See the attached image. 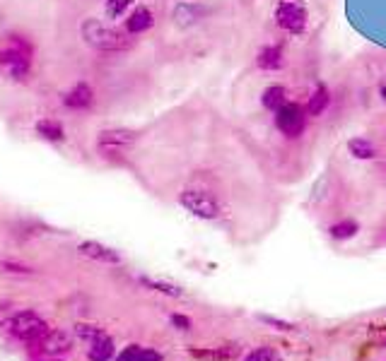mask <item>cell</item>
I'll use <instances>...</instances> for the list:
<instances>
[{"mask_svg":"<svg viewBox=\"0 0 386 361\" xmlns=\"http://www.w3.org/2000/svg\"><path fill=\"white\" fill-rule=\"evenodd\" d=\"M82 39L87 41L89 46H94V49L100 51H126L130 49V39L128 34H124V32L119 30H111V27L102 25L100 20H94V17H89V20L82 22Z\"/></svg>","mask_w":386,"mask_h":361,"instance_id":"6da1fadb","label":"cell"},{"mask_svg":"<svg viewBox=\"0 0 386 361\" xmlns=\"http://www.w3.org/2000/svg\"><path fill=\"white\" fill-rule=\"evenodd\" d=\"M307 8L302 0H280L275 8V22L280 30L290 34H302L307 30Z\"/></svg>","mask_w":386,"mask_h":361,"instance_id":"7a4b0ae2","label":"cell"},{"mask_svg":"<svg viewBox=\"0 0 386 361\" xmlns=\"http://www.w3.org/2000/svg\"><path fill=\"white\" fill-rule=\"evenodd\" d=\"M179 200H181V205L186 207L191 215L201 217V220H218V217H220V202L205 191L188 188V191L181 193V198H179Z\"/></svg>","mask_w":386,"mask_h":361,"instance_id":"3957f363","label":"cell"},{"mask_svg":"<svg viewBox=\"0 0 386 361\" xmlns=\"http://www.w3.org/2000/svg\"><path fill=\"white\" fill-rule=\"evenodd\" d=\"M275 126L285 137H299L307 128V111L299 104H285L275 111Z\"/></svg>","mask_w":386,"mask_h":361,"instance_id":"277c9868","label":"cell"},{"mask_svg":"<svg viewBox=\"0 0 386 361\" xmlns=\"http://www.w3.org/2000/svg\"><path fill=\"white\" fill-rule=\"evenodd\" d=\"M10 327H12V335L20 337V340H27V342L44 340V337L49 335V325H46V321H41V318L32 311H25V313H20V316H15V321L10 323Z\"/></svg>","mask_w":386,"mask_h":361,"instance_id":"5b68a950","label":"cell"},{"mask_svg":"<svg viewBox=\"0 0 386 361\" xmlns=\"http://www.w3.org/2000/svg\"><path fill=\"white\" fill-rule=\"evenodd\" d=\"M135 132L128 130V128H111V130L100 132V147L102 150H109V152H121L126 147H130L135 142Z\"/></svg>","mask_w":386,"mask_h":361,"instance_id":"8992f818","label":"cell"},{"mask_svg":"<svg viewBox=\"0 0 386 361\" xmlns=\"http://www.w3.org/2000/svg\"><path fill=\"white\" fill-rule=\"evenodd\" d=\"M80 253L92 260H100V263H109V265L121 263V255L116 253L114 248H109V246H104V244H97V241H84V244H80Z\"/></svg>","mask_w":386,"mask_h":361,"instance_id":"52a82bcc","label":"cell"},{"mask_svg":"<svg viewBox=\"0 0 386 361\" xmlns=\"http://www.w3.org/2000/svg\"><path fill=\"white\" fill-rule=\"evenodd\" d=\"M92 102H94V92H92V87H89V84H84V82L75 84V87L70 89V92L65 94V99H63L65 106L78 108V111L89 108V106H92Z\"/></svg>","mask_w":386,"mask_h":361,"instance_id":"ba28073f","label":"cell"},{"mask_svg":"<svg viewBox=\"0 0 386 361\" xmlns=\"http://www.w3.org/2000/svg\"><path fill=\"white\" fill-rule=\"evenodd\" d=\"M152 25H155L152 12L145 5H140V8H135L128 15V20H126V32H128V34H143V32H148Z\"/></svg>","mask_w":386,"mask_h":361,"instance_id":"9c48e42d","label":"cell"},{"mask_svg":"<svg viewBox=\"0 0 386 361\" xmlns=\"http://www.w3.org/2000/svg\"><path fill=\"white\" fill-rule=\"evenodd\" d=\"M70 335L63 330H49V335L41 340V349L46 351V354H63V351L70 349Z\"/></svg>","mask_w":386,"mask_h":361,"instance_id":"30bf717a","label":"cell"},{"mask_svg":"<svg viewBox=\"0 0 386 361\" xmlns=\"http://www.w3.org/2000/svg\"><path fill=\"white\" fill-rule=\"evenodd\" d=\"M191 356L203 361H234L239 356V347H213V349H191Z\"/></svg>","mask_w":386,"mask_h":361,"instance_id":"8fae6325","label":"cell"},{"mask_svg":"<svg viewBox=\"0 0 386 361\" xmlns=\"http://www.w3.org/2000/svg\"><path fill=\"white\" fill-rule=\"evenodd\" d=\"M256 65L261 70H280L285 65V56H282L280 46H266L261 54L256 56Z\"/></svg>","mask_w":386,"mask_h":361,"instance_id":"7c38bea8","label":"cell"},{"mask_svg":"<svg viewBox=\"0 0 386 361\" xmlns=\"http://www.w3.org/2000/svg\"><path fill=\"white\" fill-rule=\"evenodd\" d=\"M116 361H162V354L155 349H148V347H140V345H128Z\"/></svg>","mask_w":386,"mask_h":361,"instance_id":"4fadbf2b","label":"cell"},{"mask_svg":"<svg viewBox=\"0 0 386 361\" xmlns=\"http://www.w3.org/2000/svg\"><path fill=\"white\" fill-rule=\"evenodd\" d=\"M261 102L268 111H277V108H282L287 104V89L282 87V84H271V87L263 92Z\"/></svg>","mask_w":386,"mask_h":361,"instance_id":"5bb4252c","label":"cell"},{"mask_svg":"<svg viewBox=\"0 0 386 361\" xmlns=\"http://www.w3.org/2000/svg\"><path fill=\"white\" fill-rule=\"evenodd\" d=\"M328 102H331V97H328V89L323 87V84H319V87L312 92V97H309L307 113H309V116H314V118L321 116V113L328 108Z\"/></svg>","mask_w":386,"mask_h":361,"instance_id":"9a60e30c","label":"cell"},{"mask_svg":"<svg viewBox=\"0 0 386 361\" xmlns=\"http://www.w3.org/2000/svg\"><path fill=\"white\" fill-rule=\"evenodd\" d=\"M89 361H109L114 356V342L109 337H100V340H94L92 347H89Z\"/></svg>","mask_w":386,"mask_h":361,"instance_id":"2e32d148","label":"cell"},{"mask_svg":"<svg viewBox=\"0 0 386 361\" xmlns=\"http://www.w3.org/2000/svg\"><path fill=\"white\" fill-rule=\"evenodd\" d=\"M36 132H39L44 140H51V142H60L63 140V126H60L58 121H54V118H41L39 123H36Z\"/></svg>","mask_w":386,"mask_h":361,"instance_id":"e0dca14e","label":"cell"},{"mask_svg":"<svg viewBox=\"0 0 386 361\" xmlns=\"http://www.w3.org/2000/svg\"><path fill=\"white\" fill-rule=\"evenodd\" d=\"M348 150H350V154L355 156V159H374L376 156V147L372 145L370 140H365V137L350 140L348 142Z\"/></svg>","mask_w":386,"mask_h":361,"instance_id":"ac0fdd59","label":"cell"},{"mask_svg":"<svg viewBox=\"0 0 386 361\" xmlns=\"http://www.w3.org/2000/svg\"><path fill=\"white\" fill-rule=\"evenodd\" d=\"M140 284H145L148 289H152V292H159L164 294V296H181V289L177 287V284H169V282H162V279H152V277H140Z\"/></svg>","mask_w":386,"mask_h":361,"instance_id":"d6986e66","label":"cell"},{"mask_svg":"<svg viewBox=\"0 0 386 361\" xmlns=\"http://www.w3.org/2000/svg\"><path fill=\"white\" fill-rule=\"evenodd\" d=\"M357 229H360V224H357L355 220H343V222H336V224L328 229V234L338 241H345V239H352V236L357 234Z\"/></svg>","mask_w":386,"mask_h":361,"instance_id":"ffe728a7","label":"cell"},{"mask_svg":"<svg viewBox=\"0 0 386 361\" xmlns=\"http://www.w3.org/2000/svg\"><path fill=\"white\" fill-rule=\"evenodd\" d=\"M201 10H196L193 5H186V3H181V5H177V10H174V22L181 27H188L193 25V22L198 20Z\"/></svg>","mask_w":386,"mask_h":361,"instance_id":"44dd1931","label":"cell"},{"mask_svg":"<svg viewBox=\"0 0 386 361\" xmlns=\"http://www.w3.org/2000/svg\"><path fill=\"white\" fill-rule=\"evenodd\" d=\"M135 0H106V15L109 17H121V15H126L128 12V8L133 5Z\"/></svg>","mask_w":386,"mask_h":361,"instance_id":"7402d4cb","label":"cell"},{"mask_svg":"<svg viewBox=\"0 0 386 361\" xmlns=\"http://www.w3.org/2000/svg\"><path fill=\"white\" fill-rule=\"evenodd\" d=\"M75 332H78V337H82V340H100V337H104V330L97 325H84V323H80V325H75Z\"/></svg>","mask_w":386,"mask_h":361,"instance_id":"603a6c76","label":"cell"},{"mask_svg":"<svg viewBox=\"0 0 386 361\" xmlns=\"http://www.w3.org/2000/svg\"><path fill=\"white\" fill-rule=\"evenodd\" d=\"M244 361H280V356H277L275 349H271V347H258V349H253Z\"/></svg>","mask_w":386,"mask_h":361,"instance_id":"cb8c5ba5","label":"cell"},{"mask_svg":"<svg viewBox=\"0 0 386 361\" xmlns=\"http://www.w3.org/2000/svg\"><path fill=\"white\" fill-rule=\"evenodd\" d=\"M261 321L273 327H277V330H293L295 327L293 323H285V321H280V318H271V316H261Z\"/></svg>","mask_w":386,"mask_h":361,"instance_id":"d4e9b609","label":"cell"},{"mask_svg":"<svg viewBox=\"0 0 386 361\" xmlns=\"http://www.w3.org/2000/svg\"><path fill=\"white\" fill-rule=\"evenodd\" d=\"M172 325L179 327V330H191V321H188L186 316H181V313H174V316H172Z\"/></svg>","mask_w":386,"mask_h":361,"instance_id":"484cf974","label":"cell"},{"mask_svg":"<svg viewBox=\"0 0 386 361\" xmlns=\"http://www.w3.org/2000/svg\"><path fill=\"white\" fill-rule=\"evenodd\" d=\"M3 268H5V272H22V275L32 272L30 268H25V265H15V263H3Z\"/></svg>","mask_w":386,"mask_h":361,"instance_id":"4316f807","label":"cell"},{"mask_svg":"<svg viewBox=\"0 0 386 361\" xmlns=\"http://www.w3.org/2000/svg\"><path fill=\"white\" fill-rule=\"evenodd\" d=\"M379 92H381V97H384V102H386V80H384V82H381Z\"/></svg>","mask_w":386,"mask_h":361,"instance_id":"83f0119b","label":"cell"},{"mask_svg":"<svg viewBox=\"0 0 386 361\" xmlns=\"http://www.w3.org/2000/svg\"><path fill=\"white\" fill-rule=\"evenodd\" d=\"M384 347H386V340H384Z\"/></svg>","mask_w":386,"mask_h":361,"instance_id":"f1b7e54d","label":"cell"}]
</instances>
